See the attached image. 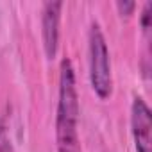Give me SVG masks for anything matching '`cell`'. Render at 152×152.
Segmentation results:
<instances>
[{"label": "cell", "mask_w": 152, "mask_h": 152, "mask_svg": "<svg viewBox=\"0 0 152 152\" xmlns=\"http://www.w3.org/2000/svg\"><path fill=\"white\" fill-rule=\"evenodd\" d=\"M79 95L75 68L70 57L59 64V90L56 109V147L57 152H83L79 138Z\"/></svg>", "instance_id": "1"}, {"label": "cell", "mask_w": 152, "mask_h": 152, "mask_svg": "<svg viewBox=\"0 0 152 152\" xmlns=\"http://www.w3.org/2000/svg\"><path fill=\"white\" fill-rule=\"evenodd\" d=\"M150 11H152V2H145V6L141 9V15H140V22H141V31L147 38H148V32H150Z\"/></svg>", "instance_id": "5"}, {"label": "cell", "mask_w": 152, "mask_h": 152, "mask_svg": "<svg viewBox=\"0 0 152 152\" xmlns=\"http://www.w3.org/2000/svg\"><path fill=\"white\" fill-rule=\"evenodd\" d=\"M88 75L95 95L100 100H107L113 95L111 56L99 22H91L88 31Z\"/></svg>", "instance_id": "2"}, {"label": "cell", "mask_w": 152, "mask_h": 152, "mask_svg": "<svg viewBox=\"0 0 152 152\" xmlns=\"http://www.w3.org/2000/svg\"><path fill=\"white\" fill-rule=\"evenodd\" d=\"M131 134L136 152H152V113L140 95L131 104Z\"/></svg>", "instance_id": "3"}, {"label": "cell", "mask_w": 152, "mask_h": 152, "mask_svg": "<svg viewBox=\"0 0 152 152\" xmlns=\"http://www.w3.org/2000/svg\"><path fill=\"white\" fill-rule=\"evenodd\" d=\"M116 9H118V13L124 16H131L132 13H134V9H136V2H132V0H118L116 2Z\"/></svg>", "instance_id": "6"}, {"label": "cell", "mask_w": 152, "mask_h": 152, "mask_svg": "<svg viewBox=\"0 0 152 152\" xmlns=\"http://www.w3.org/2000/svg\"><path fill=\"white\" fill-rule=\"evenodd\" d=\"M63 2H45L41 9V34L43 50L48 59H54L59 48V23Z\"/></svg>", "instance_id": "4"}]
</instances>
